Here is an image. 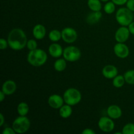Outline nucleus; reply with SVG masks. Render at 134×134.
I'll list each match as a JSON object with an SVG mask.
<instances>
[{
    "instance_id": "nucleus-8",
    "label": "nucleus",
    "mask_w": 134,
    "mask_h": 134,
    "mask_svg": "<svg viewBox=\"0 0 134 134\" xmlns=\"http://www.w3.org/2000/svg\"><path fill=\"white\" fill-rule=\"evenodd\" d=\"M98 127L104 132H111L115 128V123L109 116H102L98 121Z\"/></svg>"
},
{
    "instance_id": "nucleus-33",
    "label": "nucleus",
    "mask_w": 134,
    "mask_h": 134,
    "mask_svg": "<svg viewBox=\"0 0 134 134\" xmlns=\"http://www.w3.org/2000/svg\"><path fill=\"white\" fill-rule=\"evenodd\" d=\"M128 29L131 34L134 35V22H132L128 26Z\"/></svg>"
},
{
    "instance_id": "nucleus-25",
    "label": "nucleus",
    "mask_w": 134,
    "mask_h": 134,
    "mask_svg": "<svg viewBox=\"0 0 134 134\" xmlns=\"http://www.w3.org/2000/svg\"><path fill=\"white\" fill-rule=\"evenodd\" d=\"M115 5H116L113 1H108L104 5V7H103L104 11L107 14H112V13H113L115 11V9H116Z\"/></svg>"
},
{
    "instance_id": "nucleus-23",
    "label": "nucleus",
    "mask_w": 134,
    "mask_h": 134,
    "mask_svg": "<svg viewBox=\"0 0 134 134\" xmlns=\"http://www.w3.org/2000/svg\"><path fill=\"white\" fill-rule=\"evenodd\" d=\"M125 82L126 81L124 75H116L113 80V85L115 88H118L122 87Z\"/></svg>"
},
{
    "instance_id": "nucleus-2",
    "label": "nucleus",
    "mask_w": 134,
    "mask_h": 134,
    "mask_svg": "<svg viewBox=\"0 0 134 134\" xmlns=\"http://www.w3.org/2000/svg\"><path fill=\"white\" fill-rule=\"evenodd\" d=\"M48 56L44 50L36 48L30 51L27 56V60L29 64L34 67H40L44 65L47 61Z\"/></svg>"
},
{
    "instance_id": "nucleus-15",
    "label": "nucleus",
    "mask_w": 134,
    "mask_h": 134,
    "mask_svg": "<svg viewBox=\"0 0 134 134\" xmlns=\"http://www.w3.org/2000/svg\"><path fill=\"white\" fill-rule=\"evenodd\" d=\"M107 113L108 116H109L112 119H118L121 117L122 115V111L119 106L112 105L107 108Z\"/></svg>"
},
{
    "instance_id": "nucleus-29",
    "label": "nucleus",
    "mask_w": 134,
    "mask_h": 134,
    "mask_svg": "<svg viewBox=\"0 0 134 134\" xmlns=\"http://www.w3.org/2000/svg\"><path fill=\"white\" fill-rule=\"evenodd\" d=\"M126 7L131 11L134 12V0H128L126 3Z\"/></svg>"
},
{
    "instance_id": "nucleus-24",
    "label": "nucleus",
    "mask_w": 134,
    "mask_h": 134,
    "mask_svg": "<svg viewBox=\"0 0 134 134\" xmlns=\"http://www.w3.org/2000/svg\"><path fill=\"white\" fill-rule=\"evenodd\" d=\"M126 82L129 85H134V69H130L124 74Z\"/></svg>"
},
{
    "instance_id": "nucleus-4",
    "label": "nucleus",
    "mask_w": 134,
    "mask_h": 134,
    "mask_svg": "<svg viewBox=\"0 0 134 134\" xmlns=\"http://www.w3.org/2000/svg\"><path fill=\"white\" fill-rule=\"evenodd\" d=\"M63 98L65 103L71 106H74L80 103L82 99V95L77 88H70L64 92Z\"/></svg>"
},
{
    "instance_id": "nucleus-28",
    "label": "nucleus",
    "mask_w": 134,
    "mask_h": 134,
    "mask_svg": "<svg viewBox=\"0 0 134 134\" xmlns=\"http://www.w3.org/2000/svg\"><path fill=\"white\" fill-rule=\"evenodd\" d=\"M8 46H9V43H8L7 41L5 40L3 38H1L0 39V48L1 50L6 49Z\"/></svg>"
},
{
    "instance_id": "nucleus-27",
    "label": "nucleus",
    "mask_w": 134,
    "mask_h": 134,
    "mask_svg": "<svg viewBox=\"0 0 134 134\" xmlns=\"http://www.w3.org/2000/svg\"><path fill=\"white\" fill-rule=\"evenodd\" d=\"M26 47L30 51H33L37 48V43L34 39H30V40H27Z\"/></svg>"
},
{
    "instance_id": "nucleus-30",
    "label": "nucleus",
    "mask_w": 134,
    "mask_h": 134,
    "mask_svg": "<svg viewBox=\"0 0 134 134\" xmlns=\"http://www.w3.org/2000/svg\"><path fill=\"white\" fill-rule=\"evenodd\" d=\"M2 133L3 134H14L16 133V132L13 128L7 127V128H5V129L3 130Z\"/></svg>"
},
{
    "instance_id": "nucleus-12",
    "label": "nucleus",
    "mask_w": 134,
    "mask_h": 134,
    "mask_svg": "<svg viewBox=\"0 0 134 134\" xmlns=\"http://www.w3.org/2000/svg\"><path fill=\"white\" fill-rule=\"evenodd\" d=\"M102 75L105 78L113 79L116 75H118V69L115 65H107L102 69Z\"/></svg>"
},
{
    "instance_id": "nucleus-35",
    "label": "nucleus",
    "mask_w": 134,
    "mask_h": 134,
    "mask_svg": "<svg viewBox=\"0 0 134 134\" xmlns=\"http://www.w3.org/2000/svg\"><path fill=\"white\" fill-rule=\"evenodd\" d=\"M5 96H6V94L1 90V91L0 92V102H2L5 99Z\"/></svg>"
},
{
    "instance_id": "nucleus-21",
    "label": "nucleus",
    "mask_w": 134,
    "mask_h": 134,
    "mask_svg": "<svg viewBox=\"0 0 134 134\" xmlns=\"http://www.w3.org/2000/svg\"><path fill=\"white\" fill-rule=\"evenodd\" d=\"M29 106L26 102H21L17 106V112L20 116H26L29 112Z\"/></svg>"
},
{
    "instance_id": "nucleus-6",
    "label": "nucleus",
    "mask_w": 134,
    "mask_h": 134,
    "mask_svg": "<svg viewBox=\"0 0 134 134\" xmlns=\"http://www.w3.org/2000/svg\"><path fill=\"white\" fill-rule=\"evenodd\" d=\"M64 58L69 62H74L80 59L81 56V51L75 46H69L64 49Z\"/></svg>"
},
{
    "instance_id": "nucleus-11",
    "label": "nucleus",
    "mask_w": 134,
    "mask_h": 134,
    "mask_svg": "<svg viewBox=\"0 0 134 134\" xmlns=\"http://www.w3.org/2000/svg\"><path fill=\"white\" fill-rule=\"evenodd\" d=\"M64 99L63 97L58 94H52L48 99V103L51 107L54 109H59L64 105Z\"/></svg>"
},
{
    "instance_id": "nucleus-36",
    "label": "nucleus",
    "mask_w": 134,
    "mask_h": 134,
    "mask_svg": "<svg viewBox=\"0 0 134 134\" xmlns=\"http://www.w3.org/2000/svg\"><path fill=\"white\" fill-rule=\"evenodd\" d=\"M101 1H103V2H108L109 0H100Z\"/></svg>"
},
{
    "instance_id": "nucleus-3",
    "label": "nucleus",
    "mask_w": 134,
    "mask_h": 134,
    "mask_svg": "<svg viewBox=\"0 0 134 134\" xmlns=\"http://www.w3.org/2000/svg\"><path fill=\"white\" fill-rule=\"evenodd\" d=\"M116 20L122 26H128L133 20V12L128 8L122 7L116 13Z\"/></svg>"
},
{
    "instance_id": "nucleus-19",
    "label": "nucleus",
    "mask_w": 134,
    "mask_h": 134,
    "mask_svg": "<svg viewBox=\"0 0 134 134\" xmlns=\"http://www.w3.org/2000/svg\"><path fill=\"white\" fill-rule=\"evenodd\" d=\"M67 67L66 60L64 58H60L56 60L54 64V68L56 71L62 72Z\"/></svg>"
},
{
    "instance_id": "nucleus-20",
    "label": "nucleus",
    "mask_w": 134,
    "mask_h": 134,
    "mask_svg": "<svg viewBox=\"0 0 134 134\" xmlns=\"http://www.w3.org/2000/svg\"><path fill=\"white\" fill-rule=\"evenodd\" d=\"M88 6L92 11H100L102 5L100 0H88Z\"/></svg>"
},
{
    "instance_id": "nucleus-26",
    "label": "nucleus",
    "mask_w": 134,
    "mask_h": 134,
    "mask_svg": "<svg viewBox=\"0 0 134 134\" xmlns=\"http://www.w3.org/2000/svg\"><path fill=\"white\" fill-rule=\"evenodd\" d=\"M122 134H134V124L128 123L126 124L122 130Z\"/></svg>"
},
{
    "instance_id": "nucleus-5",
    "label": "nucleus",
    "mask_w": 134,
    "mask_h": 134,
    "mask_svg": "<svg viewBox=\"0 0 134 134\" xmlns=\"http://www.w3.org/2000/svg\"><path fill=\"white\" fill-rule=\"evenodd\" d=\"M31 126L30 120L26 116H20L15 119L13 122L12 128L16 133H24L29 130Z\"/></svg>"
},
{
    "instance_id": "nucleus-32",
    "label": "nucleus",
    "mask_w": 134,
    "mask_h": 134,
    "mask_svg": "<svg viewBox=\"0 0 134 134\" xmlns=\"http://www.w3.org/2000/svg\"><path fill=\"white\" fill-rule=\"evenodd\" d=\"M82 134H96V132L90 128H86L82 131Z\"/></svg>"
},
{
    "instance_id": "nucleus-7",
    "label": "nucleus",
    "mask_w": 134,
    "mask_h": 134,
    "mask_svg": "<svg viewBox=\"0 0 134 134\" xmlns=\"http://www.w3.org/2000/svg\"><path fill=\"white\" fill-rule=\"evenodd\" d=\"M62 39L67 43H73L77 40V32L74 28L71 27H65L62 30Z\"/></svg>"
},
{
    "instance_id": "nucleus-16",
    "label": "nucleus",
    "mask_w": 134,
    "mask_h": 134,
    "mask_svg": "<svg viewBox=\"0 0 134 134\" xmlns=\"http://www.w3.org/2000/svg\"><path fill=\"white\" fill-rule=\"evenodd\" d=\"M32 33L35 39L37 40H41L45 37L47 31H46L45 27L43 25L39 24L34 26L32 30Z\"/></svg>"
},
{
    "instance_id": "nucleus-14",
    "label": "nucleus",
    "mask_w": 134,
    "mask_h": 134,
    "mask_svg": "<svg viewBox=\"0 0 134 134\" xmlns=\"http://www.w3.org/2000/svg\"><path fill=\"white\" fill-rule=\"evenodd\" d=\"M64 50L60 44L58 43H52L48 47V53L52 57L58 58L63 55Z\"/></svg>"
},
{
    "instance_id": "nucleus-31",
    "label": "nucleus",
    "mask_w": 134,
    "mask_h": 134,
    "mask_svg": "<svg viewBox=\"0 0 134 134\" xmlns=\"http://www.w3.org/2000/svg\"><path fill=\"white\" fill-rule=\"evenodd\" d=\"M112 1L116 5H123L126 4L128 0H112Z\"/></svg>"
},
{
    "instance_id": "nucleus-34",
    "label": "nucleus",
    "mask_w": 134,
    "mask_h": 134,
    "mask_svg": "<svg viewBox=\"0 0 134 134\" xmlns=\"http://www.w3.org/2000/svg\"><path fill=\"white\" fill-rule=\"evenodd\" d=\"M5 122V118L2 113L0 114V126H2Z\"/></svg>"
},
{
    "instance_id": "nucleus-13",
    "label": "nucleus",
    "mask_w": 134,
    "mask_h": 134,
    "mask_svg": "<svg viewBox=\"0 0 134 134\" xmlns=\"http://www.w3.org/2000/svg\"><path fill=\"white\" fill-rule=\"evenodd\" d=\"M16 84L13 80H7L3 82L2 85V90L7 96H10L14 94L16 90Z\"/></svg>"
},
{
    "instance_id": "nucleus-1",
    "label": "nucleus",
    "mask_w": 134,
    "mask_h": 134,
    "mask_svg": "<svg viewBox=\"0 0 134 134\" xmlns=\"http://www.w3.org/2000/svg\"><path fill=\"white\" fill-rule=\"evenodd\" d=\"M9 47L14 51H20L26 47L27 39L24 31L20 28L13 29L8 35Z\"/></svg>"
},
{
    "instance_id": "nucleus-9",
    "label": "nucleus",
    "mask_w": 134,
    "mask_h": 134,
    "mask_svg": "<svg viewBox=\"0 0 134 134\" xmlns=\"http://www.w3.org/2000/svg\"><path fill=\"white\" fill-rule=\"evenodd\" d=\"M113 50L115 55L120 58L124 59L129 56V48L124 43H117L114 47Z\"/></svg>"
},
{
    "instance_id": "nucleus-17",
    "label": "nucleus",
    "mask_w": 134,
    "mask_h": 134,
    "mask_svg": "<svg viewBox=\"0 0 134 134\" xmlns=\"http://www.w3.org/2000/svg\"><path fill=\"white\" fill-rule=\"evenodd\" d=\"M102 17V13L101 11H92L86 16V20L88 24L90 25L98 23Z\"/></svg>"
},
{
    "instance_id": "nucleus-22",
    "label": "nucleus",
    "mask_w": 134,
    "mask_h": 134,
    "mask_svg": "<svg viewBox=\"0 0 134 134\" xmlns=\"http://www.w3.org/2000/svg\"><path fill=\"white\" fill-rule=\"evenodd\" d=\"M48 38L52 42L59 41L62 39V32L58 30H52L48 34Z\"/></svg>"
},
{
    "instance_id": "nucleus-18",
    "label": "nucleus",
    "mask_w": 134,
    "mask_h": 134,
    "mask_svg": "<svg viewBox=\"0 0 134 134\" xmlns=\"http://www.w3.org/2000/svg\"><path fill=\"white\" fill-rule=\"evenodd\" d=\"M73 113V109L71 108V106L69 105L66 104L63 105L60 109H59V114L60 116L63 119H68L71 115H72Z\"/></svg>"
},
{
    "instance_id": "nucleus-10",
    "label": "nucleus",
    "mask_w": 134,
    "mask_h": 134,
    "mask_svg": "<svg viewBox=\"0 0 134 134\" xmlns=\"http://www.w3.org/2000/svg\"><path fill=\"white\" fill-rule=\"evenodd\" d=\"M130 32L127 26H121L115 32V40L117 43H125L130 37Z\"/></svg>"
}]
</instances>
